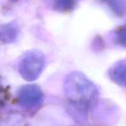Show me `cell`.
I'll return each instance as SVG.
<instances>
[{"label": "cell", "instance_id": "6da1fadb", "mask_svg": "<svg viewBox=\"0 0 126 126\" xmlns=\"http://www.w3.org/2000/svg\"><path fill=\"white\" fill-rule=\"evenodd\" d=\"M64 88L68 100L82 110L91 107L98 96L95 85L80 72L71 73L65 79Z\"/></svg>", "mask_w": 126, "mask_h": 126}, {"label": "cell", "instance_id": "7a4b0ae2", "mask_svg": "<svg viewBox=\"0 0 126 126\" xmlns=\"http://www.w3.org/2000/svg\"><path fill=\"white\" fill-rule=\"evenodd\" d=\"M45 59L39 50H31L25 53L20 59L18 69L20 75L28 82L36 79L42 72Z\"/></svg>", "mask_w": 126, "mask_h": 126}, {"label": "cell", "instance_id": "3957f363", "mask_svg": "<svg viewBox=\"0 0 126 126\" xmlns=\"http://www.w3.org/2000/svg\"><path fill=\"white\" fill-rule=\"evenodd\" d=\"M18 96L21 105L29 109L37 108L43 101V93L41 88L36 85L22 86L19 91Z\"/></svg>", "mask_w": 126, "mask_h": 126}, {"label": "cell", "instance_id": "277c9868", "mask_svg": "<svg viewBox=\"0 0 126 126\" xmlns=\"http://www.w3.org/2000/svg\"><path fill=\"white\" fill-rule=\"evenodd\" d=\"M108 74L115 83L126 87V59L115 63L109 69Z\"/></svg>", "mask_w": 126, "mask_h": 126}, {"label": "cell", "instance_id": "5b68a950", "mask_svg": "<svg viewBox=\"0 0 126 126\" xmlns=\"http://www.w3.org/2000/svg\"><path fill=\"white\" fill-rule=\"evenodd\" d=\"M110 8L114 14L123 16L126 14V0H103Z\"/></svg>", "mask_w": 126, "mask_h": 126}, {"label": "cell", "instance_id": "8992f818", "mask_svg": "<svg viewBox=\"0 0 126 126\" xmlns=\"http://www.w3.org/2000/svg\"><path fill=\"white\" fill-rule=\"evenodd\" d=\"M75 5L74 0H56V8L59 11H67L73 9Z\"/></svg>", "mask_w": 126, "mask_h": 126}, {"label": "cell", "instance_id": "52a82bcc", "mask_svg": "<svg viewBox=\"0 0 126 126\" xmlns=\"http://www.w3.org/2000/svg\"><path fill=\"white\" fill-rule=\"evenodd\" d=\"M116 42L119 45L126 47V25H125L117 31Z\"/></svg>", "mask_w": 126, "mask_h": 126}, {"label": "cell", "instance_id": "ba28073f", "mask_svg": "<svg viewBox=\"0 0 126 126\" xmlns=\"http://www.w3.org/2000/svg\"><path fill=\"white\" fill-rule=\"evenodd\" d=\"M0 36H1V33H0Z\"/></svg>", "mask_w": 126, "mask_h": 126}]
</instances>
